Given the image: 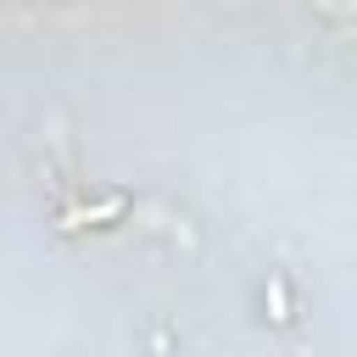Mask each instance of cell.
<instances>
[{
    "label": "cell",
    "mask_w": 357,
    "mask_h": 357,
    "mask_svg": "<svg viewBox=\"0 0 357 357\" xmlns=\"http://www.w3.org/2000/svg\"><path fill=\"white\" fill-rule=\"evenodd\" d=\"M117 212H123V201L112 195V201H100V206H89V212H73L67 223H89V218H117Z\"/></svg>",
    "instance_id": "6da1fadb"
},
{
    "label": "cell",
    "mask_w": 357,
    "mask_h": 357,
    "mask_svg": "<svg viewBox=\"0 0 357 357\" xmlns=\"http://www.w3.org/2000/svg\"><path fill=\"white\" fill-rule=\"evenodd\" d=\"M268 307H273V318H279V324H284V318H290V312H284V284H279V279H273V284H268Z\"/></svg>",
    "instance_id": "7a4b0ae2"
}]
</instances>
